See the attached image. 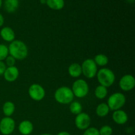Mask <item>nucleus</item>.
Here are the masks:
<instances>
[{
  "instance_id": "f257e3e1",
  "label": "nucleus",
  "mask_w": 135,
  "mask_h": 135,
  "mask_svg": "<svg viewBox=\"0 0 135 135\" xmlns=\"http://www.w3.org/2000/svg\"><path fill=\"white\" fill-rule=\"evenodd\" d=\"M9 55L16 60H23L28 54V50L26 45L22 41L15 40L11 42L8 47Z\"/></svg>"
},
{
  "instance_id": "f03ea898",
  "label": "nucleus",
  "mask_w": 135,
  "mask_h": 135,
  "mask_svg": "<svg viewBox=\"0 0 135 135\" xmlns=\"http://www.w3.org/2000/svg\"><path fill=\"white\" fill-rule=\"evenodd\" d=\"M97 79L100 85L106 87H110L113 85L115 80V75L113 71L108 68L100 69L98 71Z\"/></svg>"
},
{
  "instance_id": "7ed1b4c3",
  "label": "nucleus",
  "mask_w": 135,
  "mask_h": 135,
  "mask_svg": "<svg viewBox=\"0 0 135 135\" xmlns=\"http://www.w3.org/2000/svg\"><path fill=\"white\" fill-rule=\"evenodd\" d=\"M74 97L71 88L67 86L59 87L54 94V98L56 102L63 105L71 104L73 101Z\"/></svg>"
},
{
  "instance_id": "20e7f679",
  "label": "nucleus",
  "mask_w": 135,
  "mask_h": 135,
  "mask_svg": "<svg viewBox=\"0 0 135 135\" xmlns=\"http://www.w3.org/2000/svg\"><path fill=\"white\" fill-rule=\"evenodd\" d=\"M126 103V97L121 92H115L111 95L108 100V104L109 109L116 111L121 109Z\"/></svg>"
},
{
  "instance_id": "39448f33",
  "label": "nucleus",
  "mask_w": 135,
  "mask_h": 135,
  "mask_svg": "<svg viewBox=\"0 0 135 135\" xmlns=\"http://www.w3.org/2000/svg\"><path fill=\"white\" fill-rule=\"evenodd\" d=\"M72 92L74 96L79 98L86 97L89 92V86L86 81L83 79H77L72 86Z\"/></svg>"
},
{
  "instance_id": "423d86ee",
  "label": "nucleus",
  "mask_w": 135,
  "mask_h": 135,
  "mask_svg": "<svg viewBox=\"0 0 135 135\" xmlns=\"http://www.w3.org/2000/svg\"><path fill=\"white\" fill-rule=\"evenodd\" d=\"M82 74L87 79H93L98 73V66L92 59H86L81 65Z\"/></svg>"
},
{
  "instance_id": "0eeeda50",
  "label": "nucleus",
  "mask_w": 135,
  "mask_h": 135,
  "mask_svg": "<svg viewBox=\"0 0 135 135\" xmlns=\"http://www.w3.org/2000/svg\"><path fill=\"white\" fill-rule=\"evenodd\" d=\"M29 96L33 100L36 102L41 101L46 96V91L44 88L39 84H32L28 88Z\"/></svg>"
},
{
  "instance_id": "6e6552de",
  "label": "nucleus",
  "mask_w": 135,
  "mask_h": 135,
  "mask_svg": "<svg viewBox=\"0 0 135 135\" xmlns=\"http://www.w3.org/2000/svg\"><path fill=\"white\" fill-rule=\"evenodd\" d=\"M15 129V122L11 117H5L0 121V133L3 135H9Z\"/></svg>"
},
{
  "instance_id": "1a4fd4ad",
  "label": "nucleus",
  "mask_w": 135,
  "mask_h": 135,
  "mask_svg": "<svg viewBox=\"0 0 135 135\" xmlns=\"http://www.w3.org/2000/svg\"><path fill=\"white\" fill-rule=\"evenodd\" d=\"M91 123V118L89 115L84 112H81L76 115L75 119V126L79 130L84 131L88 129Z\"/></svg>"
},
{
  "instance_id": "9d476101",
  "label": "nucleus",
  "mask_w": 135,
  "mask_h": 135,
  "mask_svg": "<svg viewBox=\"0 0 135 135\" xmlns=\"http://www.w3.org/2000/svg\"><path fill=\"white\" fill-rule=\"evenodd\" d=\"M120 88L125 92L132 90L135 86V79L131 75H125L119 80Z\"/></svg>"
},
{
  "instance_id": "9b49d317",
  "label": "nucleus",
  "mask_w": 135,
  "mask_h": 135,
  "mask_svg": "<svg viewBox=\"0 0 135 135\" xmlns=\"http://www.w3.org/2000/svg\"><path fill=\"white\" fill-rule=\"evenodd\" d=\"M4 79L9 83L14 82L18 79L19 76V71L16 66L13 67H7L3 73Z\"/></svg>"
},
{
  "instance_id": "f8f14e48",
  "label": "nucleus",
  "mask_w": 135,
  "mask_h": 135,
  "mask_svg": "<svg viewBox=\"0 0 135 135\" xmlns=\"http://www.w3.org/2000/svg\"><path fill=\"white\" fill-rule=\"evenodd\" d=\"M128 115L126 112L121 109L114 111L112 114V119L118 125H124L128 121Z\"/></svg>"
},
{
  "instance_id": "ddd939ff",
  "label": "nucleus",
  "mask_w": 135,
  "mask_h": 135,
  "mask_svg": "<svg viewBox=\"0 0 135 135\" xmlns=\"http://www.w3.org/2000/svg\"><path fill=\"white\" fill-rule=\"evenodd\" d=\"M0 36L3 40L8 42H13L15 38L14 30L9 26H5L1 28L0 31Z\"/></svg>"
},
{
  "instance_id": "4468645a",
  "label": "nucleus",
  "mask_w": 135,
  "mask_h": 135,
  "mask_svg": "<svg viewBox=\"0 0 135 135\" xmlns=\"http://www.w3.org/2000/svg\"><path fill=\"white\" fill-rule=\"evenodd\" d=\"M34 129L33 124L28 120H24L20 123L18 125L19 133L22 135H29L31 134Z\"/></svg>"
},
{
  "instance_id": "2eb2a0df",
  "label": "nucleus",
  "mask_w": 135,
  "mask_h": 135,
  "mask_svg": "<svg viewBox=\"0 0 135 135\" xmlns=\"http://www.w3.org/2000/svg\"><path fill=\"white\" fill-rule=\"evenodd\" d=\"M68 73L71 77H79L82 75L81 65L77 63H72L69 67Z\"/></svg>"
},
{
  "instance_id": "dca6fc26",
  "label": "nucleus",
  "mask_w": 135,
  "mask_h": 135,
  "mask_svg": "<svg viewBox=\"0 0 135 135\" xmlns=\"http://www.w3.org/2000/svg\"><path fill=\"white\" fill-rule=\"evenodd\" d=\"M18 0H5L4 8L7 13H11L16 11L18 7Z\"/></svg>"
},
{
  "instance_id": "f3484780",
  "label": "nucleus",
  "mask_w": 135,
  "mask_h": 135,
  "mask_svg": "<svg viewBox=\"0 0 135 135\" xmlns=\"http://www.w3.org/2000/svg\"><path fill=\"white\" fill-rule=\"evenodd\" d=\"M109 111L110 109H109L108 104L105 103H101L96 107V113L98 117H106L109 114Z\"/></svg>"
},
{
  "instance_id": "a211bd4d",
  "label": "nucleus",
  "mask_w": 135,
  "mask_h": 135,
  "mask_svg": "<svg viewBox=\"0 0 135 135\" xmlns=\"http://www.w3.org/2000/svg\"><path fill=\"white\" fill-rule=\"evenodd\" d=\"M2 109L5 117H11L15 110V105L12 102L7 101L3 104Z\"/></svg>"
},
{
  "instance_id": "6ab92c4d",
  "label": "nucleus",
  "mask_w": 135,
  "mask_h": 135,
  "mask_svg": "<svg viewBox=\"0 0 135 135\" xmlns=\"http://www.w3.org/2000/svg\"><path fill=\"white\" fill-rule=\"evenodd\" d=\"M47 6L54 10H61L64 7V0H46Z\"/></svg>"
},
{
  "instance_id": "aec40b11",
  "label": "nucleus",
  "mask_w": 135,
  "mask_h": 135,
  "mask_svg": "<svg viewBox=\"0 0 135 135\" xmlns=\"http://www.w3.org/2000/svg\"><path fill=\"white\" fill-rule=\"evenodd\" d=\"M108 88L102 85L98 86L94 91L95 96L100 100H103V99L105 98L106 96H108Z\"/></svg>"
},
{
  "instance_id": "412c9836",
  "label": "nucleus",
  "mask_w": 135,
  "mask_h": 135,
  "mask_svg": "<svg viewBox=\"0 0 135 135\" xmlns=\"http://www.w3.org/2000/svg\"><path fill=\"white\" fill-rule=\"evenodd\" d=\"M95 63L97 66L100 67H104L107 65L109 63V59L108 57L104 54H98L94 57V59Z\"/></svg>"
},
{
  "instance_id": "4be33fe9",
  "label": "nucleus",
  "mask_w": 135,
  "mask_h": 135,
  "mask_svg": "<svg viewBox=\"0 0 135 135\" xmlns=\"http://www.w3.org/2000/svg\"><path fill=\"white\" fill-rule=\"evenodd\" d=\"M69 110L71 113L74 115H78L83 110V106L79 102H72L69 105Z\"/></svg>"
},
{
  "instance_id": "5701e85b",
  "label": "nucleus",
  "mask_w": 135,
  "mask_h": 135,
  "mask_svg": "<svg viewBox=\"0 0 135 135\" xmlns=\"http://www.w3.org/2000/svg\"><path fill=\"white\" fill-rule=\"evenodd\" d=\"M9 55L8 47L5 44H0V61H3Z\"/></svg>"
},
{
  "instance_id": "b1692460",
  "label": "nucleus",
  "mask_w": 135,
  "mask_h": 135,
  "mask_svg": "<svg viewBox=\"0 0 135 135\" xmlns=\"http://www.w3.org/2000/svg\"><path fill=\"white\" fill-rule=\"evenodd\" d=\"M100 135H112L113 134V129L109 125H104L99 130Z\"/></svg>"
},
{
  "instance_id": "393cba45",
  "label": "nucleus",
  "mask_w": 135,
  "mask_h": 135,
  "mask_svg": "<svg viewBox=\"0 0 135 135\" xmlns=\"http://www.w3.org/2000/svg\"><path fill=\"white\" fill-rule=\"evenodd\" d=\"M83 135H100L99 130L96 127H88L84 130Z\"/></svg>"
},
{
  "instance_id": "a878e982",
  "label": "nucleus",
  "mask_w": 135,
  "mask_h": 135,
  "mask_svg": "<svg viewBox=\"0 0 135 135\" xmlns=\"http://www.w3.org/2000/svg\"><path fill=\"white\" fill-rule=\"evenodd\" d=\"M5 65L7 67H13V66H15V64L16 62V59H15L14 57H13L11 55H8L6 59H5Z\"/></svg>"
},
{
  "instance_id": "bb28decb",
  "label": "nucleus",
  "mask_w": 135,
  "mask_h": 135,
  "mask_svg": "<svg viewBox=\"0 0 135 135\" xmlns=\"http://www.w3.org/2000/svg\"><path fill=\"white\" fill-rule=\"evenodd\" d=\"M6 68L7 66L6 65H5V63H4L3 61H0V76L3 75Z\"/></svg>"
},
{
  "instance_id": "cd10ccee",
  "label": "nucleus",
  "mask_w": 135,
  "mask_h": 135,
  "mask_svg": "<svg viewBox=\"0 0 135 135\" xmlns=\"http://www.w3.org/2000/svg\"><path fill=\"white\" fill-rule=\"evenodd\" d=\"M3 24H4V17L0 13V27H1V26H3Z\"/></svg>"
},
{
  "instance_id": "c85d7f7f",
  "label": "nucleus",
  "mask_w": 135,
  "mask_h": 135,
  "mask_svg": "<svg viewBox=\"0 0 135 135\" xmlns=\"http://www.w3.org/2000/svg\"><path fill=\"white\" fill-rule=\"evenodd\" d=\"M57 135H71V134L67 131H61L59 132Z\"/></svg>"
},
{
  "instance_id": "c756f323",
  "label": "nucleus",
  "mask_w": 135,
  "mask_h": 135,
  "mask_svg": "<svg viewBox=\"0 0 135 135\" xmlns=\"http://www.w3.org/2000/svg\"><path fill=\"white\" fill-rule=\"evenodd\" d=\"M40 3L42 4H46V0H40Z\"/></svg>"
},
{
  "instance_id": "7c9ffc66",
  "label": "nucleus",
  "mask_w": 135,
  "mask_h": 135,
  "mask_svg": "<svg viewBox=\"0 0 135 135\" xmlns=\"http://www.w3.org/2000/svg\"><path fill=\"white\" fill-rule=\"evenodd\" d=\"M2 6V0H0V8Z\"/></svg>"
},
{
  "instance_id": "2f4dec72",
  "label": "nucleus",
  "mask_w": 135,
  "mask_h": 135,
  "mask_svg": "<svg viewBox=\"0 0 135 135\" xmlns=\"http://www.w3.org/2000/svg\"><path fill=\"white\" fill-rule=\"evenodd\" d=\"M41 135H51V134H48V133H44V134H41Z\"/></svg>"
},
{
  "instance_id": "473e14b6",
  "label": "nucleus",
  "mask_w": 135,
  "mask_h": 135,
  "mask_svg": "<svg viewBox=\"0 0 135 135\" xmlns=\"http://www.w3.org/2000/svg\"><path fill=\"white\" fill-rule=\"evenodd\" d=\"M133 135H134V134H133Z\"/></svg>"
}]
</instances>
